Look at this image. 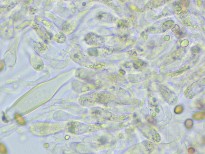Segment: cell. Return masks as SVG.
Returning <instances> with one entry per match:
<instances>
[{
	"label": "cell",
	"mask_w": 205,
	"mask_h": 154,
	"mask_svg": "<svg viewBox=\"0 0 205 154\" xmlns=\"http://www.w3.org/2000/svg\"><path fill=\"white\" fill-rule=\"evenodd\" d=\"M204 80H199L198 82H195L192 84L188 88L187 90L186 91V93H189V95L192 94L193 96L196 93H198V92L201 91L204 86Z\"/></svg>",
	"instance_id": "obj_1"
},
{
	"label": "cell",
	"mask_w": 205,
	"mask_h": 154,
	"mask_svg": "<svg viewBox=\"0 0 205 154\" xmlns=\"http://www.w3.org/2000/svg\"><path fill=\"white\" fill-rule=\"evenodd\" d=\"M0 154H8V150L7 147L5 146V145L2 142H0Z\"/></svg>",
	"instance_id": "obj_2"
},
{
	"label": "cell",
	"mask_w": 205,
	"mask_h": 154,
	"mask_svg": "<svg viewBox=\"0 0 205 154\" xmlns=\"http://www.w3.org/2000/svg\"><path fill=\"white\" fill-rule=\"evenodd\" d=\"M173 21H167L164 24V26L163 27L165 29H168L171 27L172 25H173Z\"/></svg>",
	"instance_id": "obj_3"
}]
</instances>
